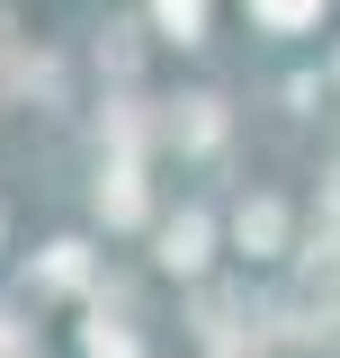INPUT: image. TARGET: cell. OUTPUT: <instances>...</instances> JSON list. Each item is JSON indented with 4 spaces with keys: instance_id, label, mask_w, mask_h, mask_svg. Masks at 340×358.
I'll use <instances>...</instances> for the list:
<instances>
[{
    "instance_id": "cell-1",
    "label": "cell",
    "mask_w": 340,
    "mask_h": 358,
    "mask_svg": "<svg viewBox=\"0 0 340 358\" xmlns=\"http://www.w3.org/2000/svg\"><path fill=\"white\" fill-rule=\"evenodd\" d=\"M162 18H179V27H197V0H162Z\"/></svg>"
},
{
    "instance_id": "cell-2",
    "label": "cell",
    "mask_w": 340,
    "mask_h": 358,
    "mask_svg": "<svg viewBox=\"0 0 340 358\" xmlns=\"http://www.w3.org/2000/svg\"><path fill=\"white\" fill-rule=\"evenodd\" d=\"M269 9H278V18H296V9H304V0H269Z\"/></svg>"
}]
</instances>
